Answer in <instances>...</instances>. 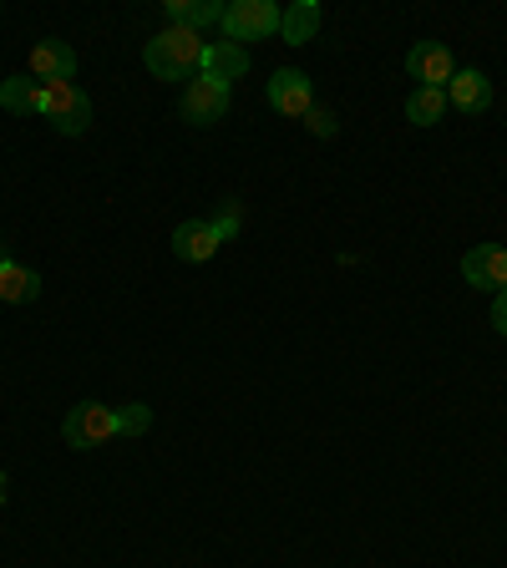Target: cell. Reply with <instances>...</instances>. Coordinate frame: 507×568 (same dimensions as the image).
Masks as SVG:
<instances>
[{
  "instance_id": "cell-20",
  "label": "cell",
  "mask_w": 507,
  "mask_h": 568,
  "mask_svg": "<svg viewBox=\"0 0 507 568\" xmlns=\"http://www.w3.org/2000/svg\"><path fill=\"white\" fill-rule=\"evenodd\" d=\"M305 122H310V132H315V138H335V132H341V122H335V112H325V106H310V112H305Z\"/></svg>"
},
{
  "instance_id": "cell-2",
  "label": "cell",
  "mask_w": 507,
  "mask_h": 568,
  "mask_svg": "<svg viewBox=\"0 0 507 568\" xmlns=\"http://www.w3.org/2000/svg\"><path fill=\"white\" fill-rule=\"evenodd\" d=\"M41 118L61 132V138H82L92 128V97L77 82H47L41 87Z\"/></svg>"
},
{
  "instance_id": "cell-3",
  "label": "cell",
  "mask_w": 507,
  "mask_h": 568,
  "mask_svg": "<svg viewBox=\"0 0 507 568\" xmlns=\"http://www.w3.org/2000/svg\"><path fill=\"white\" fill-rule=\"evenodd\" d=\"M280 6L274 0H234V6H224V41H234V47L249 51V41H270L274 31H280Z\"/></svg>"
},
{
  "instance_id": "cell-4",
  "label": "cell",
  "mask_w": 507,
  "mask_h": 568,
  "mask_svg": "<svg viewBox=\"0 0 507 568\" xmlns=\"http://www.w3.org/2000/svg\"><path fill=\"white\" fill-rule=\"evenodd\" d=\"M61 437H67V447H77V452L102 447V442L122 437L118 412H112V406H102V402H82V406H71L67 422H61Z\"/></svg>"
},
{
  "instance_id": "cell-16",
  "label": "cell",
  "mask_w": 507,
  "mask_h": 568,
  "mask_svg": "<svg viewBox=\"0 0 507 568\" xmlns=\"http://www.w3.org/2000/svg\"><path fill=\"white\" fill-rule=\"evenodd\" d=\"M0 106H6V112H21V118H36V112H41V82H36V77H6V82H0Z\"/></svg>"
},
{
  "instance_id": "cell-8",
  "label": "cell",
  "mask_w": 507,
  "mask_h": 568,
  "mask_svg": "<svg viewBox=\"0 0 507 568\" xmlns=\"http://www.w3.org/2000/svg\"><path fill=\"white\" fill-rule=\"evenodd\" d=\"M462 280L473 290H507V248L503 244H477L462 254Z\"/></svg>"
},
{
  "instance_id": "cell-17",
  "label": "cell",
  "mask_w": 507,
  "mask_h": 568,
  "mask_svg": "<svg viewBox=\"0 0 507 568\" xmlns=\"http://www.w3.org/2000/svg\"><path fill=\"white\" fill-rule=\"evenodd\" d=\"M442 112H447V92H437V87H416V92L406 97V118H412L416 128H437Z\"/></svg>"
},
{
  "instance_id": "cell-6",
  "label": "cell",
  "mask_w": 507,
  "mask_h": 568,
  "mask_svg": "<svg viewBox=\"0 0 507 568\" xmlns=\"http://www.w3.org/2000/svg\"><path fill=\"white\" fill-rule=\"evenodd\" d=\"M270 106L280 112V118L305 122V112L315 106V82H310L305 71H295V67H280L270 77Z\"/></svg>"
},
{
  "instance_id": "cell-11",
  "label": "cell",
  "mask_w": 507,
  "mask_h": 568,
  "mask_svg": "<svg viewBox=\"0 0 507 568\" xmlns=\"http://www.w3.org/2000/svg\"><path fill=\"white\" fill-rule=\"evenodd\" d=\"M71 71H77V51L67 41H36L31 47V77L41 87L47 82H71Z\"/></svg>"
},
{
  "instance_id": "cell-12",
  "label": "cell",
  "mask_w": 507,
  "mask_h": 568,
  "mask_svg": "<svg viewBox=\"0 0 507 568\" xmlns=\"http://www.w3.org/2000/svg\"><path fill=\"white\" fill-rule=\"evenodd\" d=\"M244 71H249L244 47H234V41H209V47H203V77H219V82L234 87Z\"/></svg>"
},
{
  "instance_id": "cell-7",
  "label": "cell",
  "mask_w": 507,
  "mask_h": 568,
  "mask_svg": "<svg viewBox=\"0 0 507 568\" xmlns=\"http://www.w3.org/2000/svg\"><path fill=\"white\" fill-rule=\"evenodd\" d=\"M406 71H412L416 87H437V92H447V82L457 77V61H452V51L442 47V41H416V47L406 51Z\"/></svg>"
},
{
  "instance_id": "cell-15",
  "label": "cell",
  "mask_w": 507,
  "mask_h": 568,
  "mask_svg": "<svg viewBox=\"0 0 507 568\" xmlns=\"http://www.w3.org/2000/svg\"><path fill=\"white\" fill-rule=\"evenodd\" d=\"M36 295H41V274L16 260L0 264V300H6V305H31Z\"/></svg>"
},
{
  "instance_id": "cell-9",
  "label": "cell",
  "mask_w": 507,
  "mask_h": 568,
  "mask_svg": "<svg viewBox=\"0 0 507 568\" xmlns=\"http://www.w3.org/2000/svg\"><path fill=\"white\" fill-rule=\"evenodd\" d=\"M219 244H224V239H219V229H213L209 219H189V224L173 229V254L183 264H209L213 254H219Z\"/></svg>"
},
{
  "instance_id": "cell-19",
  "label": "cell",
  "mask_w": 507,
  "mask_h": 568,
  "mask_svg": "<svg viewBox=\"0 0 507 568\" xmlns=\"http://www.w3.org/2000/svg\"><path fill=\"white\" fill-rule=\"evenodd\" d=\"M209 224H213V229H219V239H234V234H239V229H244V209H239V203H234V199H229V203H224V209H219V213H213V219H209Z\"/></svg>"
},
{
  "instance_id": "cell-13",
  "label": "cell",
  "mask_w": 507,
  "mask_h": 568,
  "mask_svg": "<svg viewBox=\"0 0 507 568\" xmlns=\"http://www.w3.org/2000/svg\"><path fill=\"white\" fill-rule=\"evenodd\" d=\"M320 21H325V11H320L315 0H295V6L280 16V36L290 41V47H305V41L320 36Z\"/></svg>"
},
{
  "instance_id": "cell-5",
  "label": "cell",
  "mask_w": 507,
  "mask_h": 568,
  "mask_svg": "<svg viewBox=\"0 0 507 568\" xmlns=\"http://www.w3.org/2000/svg\"><path fill=\"white\" fill-rule=\"evenodd\" d=\"M229 112V82L219 77H193L183 87V102H178V118L189 122V128H213V122H224Z\"/></svg>"
},
{
  "instance_id": "cell-14",
  "label": "cell",
  "mask_w": 507,
  "mask_h": 568,
  "mask_svg": "<svg viewBox=\"0 0 507 568\" xmlns=\"http://www.w3.org/2000/svg\"><path fill=\"white\" fill-rule=\"evenodd\" d=\"M163 11L178 31H203V26L224 21V6H219V0H168Z\"/></svg>"
},
{
  "instance_id": "cell-1",
  "label": "cell",
  "mask_w": 507,
  "mask_h": 568,
  "mask_svg": "<svg viewBox=\"0 0 507 568\" xmlns=\"http://www.w3.org/2000/svg\"><path fill=\"white\" fill-rule=\"evenodd\" d=\"M203 41L199 31H178L168 26L163 36H153L148 47H142V61L153 71L158 82H193V71H203Z\"/></svg>"
},
{
  "instance_id": "cell-21",
  "label": "cell",
  "mask_w": 507,
  "mask_h": 568,
  "mask_svg": "<svg viewBox=\"0 0 507 568\" xmlns=\"http://www.w3.org/2000/svg\"><path fill=\"white\" fill-rule=\"evenodd\" d=\"M493 331L507 335V290H497L493 295Z\"/></svg>"
},
{
  "instance_id": "cell-22",
  "label": "cell",
  "mask_w": 507,
  "mask_h": 568,
  "mask_svg": "<svg viewBox=\"0 0 507 568\" xmlns=\"http://www.w3.org/2000/svg\"><path fill=\"white\" fill-rule=\"evenodd\" d=\"M0 264H6V239H0Z\"/></svg>"
},
{
  "instance_id": "cell-10",
  "label": "cell",
  "mask_w": 507,
  "mask_h": 568,
  "mask_svg": "<svg viewBox=\"0 0 507 568\" xmlns=\"http://www.w3.org/2000/svg\"><path fill=\"white\" fill-rule=\"evenodd\" d=\"M447 106H457V112H487L493 106V82H487V71H477V67H467V71H457L447 82Z\"/></svg>"
},
{
  "instance_id": "cell-18",
  "label": "cell",
  "mask_w": 507,
  "mask_h": 568,
  "mask_svg": "<svg viewBox=\"0 0 507 568\" xmlns=\"http://www.w3.org/2000/svg\"><path fill=\"white\" fill-rule=\"evenodd\" d=\"M118 426H122V437H142V432L153 426V412H148L142 402H132V406H122L118 412Z\"/></svg>"
}]
</instances>
